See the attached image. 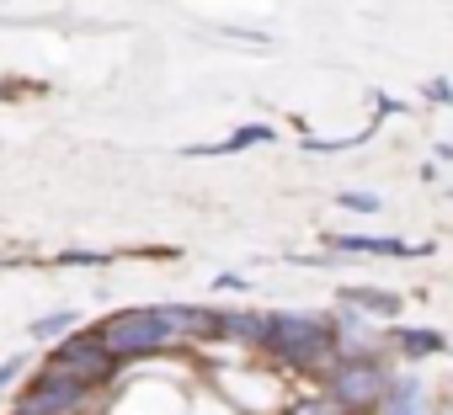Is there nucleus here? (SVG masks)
Listing matches in <instances>:
<instances>
[{"mask_svg":"<svg viewBox=\"0 0 453 415\" xmlns=\"http://www.w3.org/2000/svg\"><path fill=\"white\" fill-rule=\"evenodd\" d=\"M176 330V309H128V314H112L107 325H96V341L107 357H144V351H160Z\"/></svg>","mask_w":453,"mask_h":415,"instance_id":"1","label":"nucleus"},{"mask_svg":"<svg viewBox=\"0 0 453 415\" xmlns=\"http://www.w3.org/2000/svg\"><path fill=\"white\" fill-rule=\"evenodd\" d=\"M262 346H267V351H278V357H288V362H304V367H315V362L331 351V330H326L320 320L273 314V320H267V330H262Z\"/></svg>","mask_w":453,"mask_h":415,"instance_id":"2","label":"nucleus"},{"mask_svg":"<svg viewBox=\"0 0 453 415\" xmlns=\"http://www.w3.org/2000/svg\"><path fill=\"white\" fill-rule=\"evenodd\" d=\"M86 394V383L81 378H70V373H59V367H49L27 394H22V404H17V415H59V410H70L75 399Z\"/></svg>","mask_w":453,"mask_h":415,"instance_id":"3","label":"nucleus"},{"mask_svg":"<svg viewBox=\"0 0 453 415\" xmlns=\"http://www.w3.org/2000/svg\"><path fill=\"white\" fill-rule=\"evenodd\" d=\"M54 367H59V373H70V378H81V383H91V378H107L112 357L102 351V341H96V330H91V336L65 341V346L54 351Z\"/></svg>","mask_w":453,"mask_h":415,"instance_id":"4","label":"nucleus"},{"mask_svg":"<svg viewBox=\"0 0 453 415\" xmlns=\"http://www.w3.org/2000/svg\"><path fill=\"white\" fill-rule=\"evenodd\" d=\"M384 373H379V362H368V357H352V362H342V373H336V404L342 410H352V404H368L373 394H384Z\"/></svg>","mask_w":453,"mask_h":415,"instance_id":"5","label":"nucleus"},{"mask_svg":"<svg viewBox=\"0 0 453 415\" xmlns=\"http://www.w3.org/2000/svg\"><path fill=\"white\" fill-rule=\"evenodd\" d=\"M331 245H336V251H357V256H400V261L432 251V245H405V240H395V235H331Z\"/></svg>","mask_w":453,"mask_h":415,"instance_id":"6","label":"nucleus"},{"mask_svg":"<svg viewBox=\"0 0 453 415\" xmlns=\"http://www.w3.org/2000/svg\"><path fill=\"white\" fill-rule=\"evenodd\" d=\"M384 415H426V394L416 378H400V383H384Z\"/></svg>","mask_w":453,"mask_h":415,"instance_id":"7","label":"nucleus"},{"mask_svg":"<svg viewBox=\"0 0 453 415\" xmlns=\"http://www.w3.org/2000/svg\"><path fill=\"white\" fill-rule=\"evenodd\" d=\"M278 133L267 128V123H246V128H235L224 144H197V149H187V155H235V149H251V144H273Z\"/></svg>","mask_w":453,"mask_h":415,"instance_id":"8","label":"nucleus"},{"mask_svg":"<svg viewBox=\"0 0 453 415\" xmlns=\"http://www.w3.org/2000/svg\"><path fill=\"white\" fill-rule=\"evenodd\" d=\"M342 304H363L368 314H395L400 309V293H384V288H342Z\"/></svg>","mask_w":453,"mask_h":415,"instance_id":"9","label":"nucleus"},{"mask_svg":"<svg viewBox=\"0 0 453 415\" xmlns=\"http://www.w3.org/2000/svg\"><path fill=\"white\" fill-rule=\"evenodd\" d=\"M395 346H400L405 357H432V351L448 346V336H442V330H395Z\"/></svg>","mask_w":453,"mask_h":415,"instance_id":"10","label":"nucleus"},{"mask_svg":"<svg viewBox=\"0 0 453 415\" xmlns=\"http://www.w3.org/2000/svg\"><path fill=\"white\" fill-rule=\"evenodd\" d=\"M70 330H75V314H70V309H59V314H49V320H33V336H38V341L70 336Z\"/></svg>","mask_w":453,"mask_h":415,"instance_id":"11","label":"nucleus"},{"mask_svg":"<svg viewBox=\"0 0 453 415\" xmlns=\"http://www.w3.org/2000/svg\"><path fill=\"white\" fill-rule=\"evenodd\" d=\"M288 415H347V410H342V404H336L331 394H315V399H299V404H294Z\"/></svg>","mask_w":453,"mask_h":415,"instance_id":"12","label":"nucleus"},{"mask_svg":"<svg viewBox=\"0 0 453 415\" xmlns=\"http://www.w3.org/2000/svg\"><path fill=\"white\" fill-rule=\"evenodd\" d=\"M342 208H352V214H379V197L373 192H342Z\"/></svg>","mask_w":453,"mask_h":415,"instance_id":"13","label":"nucleus"},{"mask_svg":"<svg viewBox=\"0 0 453 415\" xmlns=\"http://www.w3.org/2000/svg\"><path fill=\"white\" fill-rule=\"evenodd\" d=\"M421 96H426V102H437V107H448V102H453V86L437 75V80H426V86H421Z\"/></svg>","mask_w":453,"mask_h":415,"instance_id":"14","label":"nucleus"},{"mask_svg":"<svg viewBox=\"0 0 453 415\" xmlns=\"http://www.w3.org/2000/svg\"><path fill=\"white\" fill-rule=\"evenodd\" d=\"M17 373H22V357H12V362H0V383H12Z\"/></svg>","mask_w":453,"mask_h":415,"instance_id":"15","label":"nucleus"}]
</instances>
